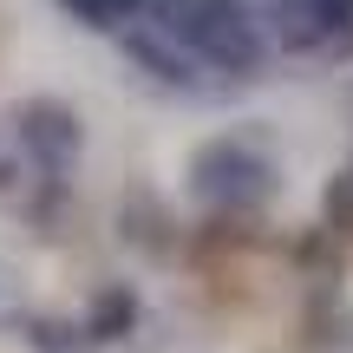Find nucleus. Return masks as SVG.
<instances>
[{
    "label": "nucleus",
    "instance_id": "2",
    "mask_svg": "<svg viewBox=\"0 0 353 353\" xmlns=\"http://www.w3.org/2000/svg\"><path fill=\"white\" fill-rule=\"evenodd\" d=\"M275 190H281V164L249 131H223V138L196 144V157H190V196L210 216H262Z\"/></svg>",
    "mask_w": 353,
    "mask_h": 353
},
{
    "label": "nucleus",
    "instance_id": "7",
    "mask_svg": "<svg viewBox=\"0 0 353 353\" xmlns=\"http://www.w3.org/2000/svg\"><path fill=\"white\" fill-rule=\"evenodd\" d=\"M138 321V301L131 294H112V301H99V314H92V341H118V327H131Z\"/></svg>",
    "mask_w": 353,
    "mask_h": 353
},
{
    "label": "nucleus",
    "instance_id": "4",
    "mask_svg": "<svg viewBox=\"0 0 353 353\" xmlns=\"http://www.w3.org/2000/svg\"><path fill=\"white\" fill-rule=\"evenodd\" d=\"M268 33L281 52H334L353 39V0H275Z\"/></svg>",
    "mask_w": 353,
    "mask_h": 353
},
{
    "label": "nucleus",
    "instance_id": "1",
    "mask_svg": "<svg viewBox=\"0 0 353 353\" xmlns=\"http://www.w3.org/2000/svg\"><path fill=\"white\" fill-rule=\"evenodd\" d=\"M144 20H157L216 85H249L275 59V33L255 0H151Z\"/></svg>",
    "mask_w": 353,
    "mask_h": 353
},
{
    "label": "nucleus",
    "instance_id": "3",
    "mask_svg": "<svg viewBox=\"0 0 353 353\" xmlns=\"http://www.w3.org/2000/svg\"><path fill=\"white\" fill-rule=\"evenodd\" d=\"M20 151L33 157L39 176L65 183L72 164H79V151H85V125H79V112H72V105H59V99L20 105Z\"/></svg>",
    "mask_w": 353,
    "mask_h": 353
},
{
    "label": "nucleus",
    "instance_id": "5",
    "mask_svg": "<svg viewBox=\"0 0 353 353\" xmlns=\"http://www.w3.org/2000/svg\"><path fill=\"white\" fill-rule=\"evenodd\" d=\"M118 46H125V59L138 65L151 85H164V92H210V85H216V79L203 72L183 46H176L157 20H131L125 33H118Z\"/></svg>",
    "mask_w": 353,
    "mask_h": 353
},
{
    "label": "nucleus",
    "instance_id": "8",
    "mask_svg": "<svg viewBox=\"0 0 353 353\" xmlns=\"http://www.w3.org/2000/svg\"><path fill=\"white\" fill-rule=\"evenodd\" d=\"M0 314H7V281H0Z\"/></svg>",
    "mask_w": 353,
    "mask_h": 353
},
{
    "label": "nucleus",
    "instance_id": "6",
    "mask_svg": "<svg viewBox=\"0 0 353 353\" xmlns=\"http://www.w3.org/2000/svg\"><path fill=\"white\" fill-rule=\"evenodd\" d=\"M65 13H72L79 26H92V33H125L131 20H144V7H151V0H59Z\"/></svg>",
    "mask_w": 353,
    "mask_h": 353
}]
</instances>
